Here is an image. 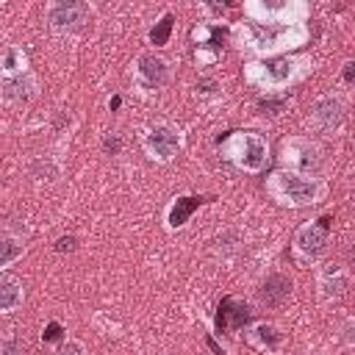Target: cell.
<instances>
[{
  "mask_svg": "<svg viewBox=\"0 0 355 355\" xmlns=\"http://www.w3.org/2000/svg\"><path fill=\"white\" fill-rule=\"evenodd\" d=\"M244 33L250 39L252 50H280V47H297L305 42V28L300 22H247Z\"/></svg>",
  "mask_w": 355,
  "mask_h": 355,
  "instance_id": "obj_1",
  "label": "cell"
},
{
  "mask_svg": "<svg viewBox=\"0 0 355 355\" xmlns=\"http://www.w3.org/2000/svg\"><path fill=\"white\" fill-rule=\"evenodd\" d=\"M269 191L288 205H311L322 197L324 186L319 180H305L300 175H288V172H277L269 180Z\"/></svg>",
  "mask_w": 355,
  "mask_h": 355,
  "instance_id": "obj_2",
  "label": "cell"
},
{
  "mask_svg": "<svg viewBox=\"0 0 355 355\" xmlns=\"http://www.w3.org/2000/svg\"><path fill=\"white\" fill-rule=\"evenodd\" d=\"M225 153L236 166L258 172L266 161V141L258 133H233L225 141Z\"/></svg>",
  "mask_w": 355,
  "mask_h": 355,
  "instance_id": "obj_3",
  "label": "cell"
},
{
  "mask_svg": "<svg viewBox=\"0 0 355 355\" xmlns=\"http://www.w3.org/2000/svg\"><path fill=\"white\" fill-rule=\"evenodd\" d=\"M294 67H297V61H291V58H272V61L250 64L247 80L255 86H286L294 78Z\"/></svg>",
  "mask_w": 355,
  "mask_h": 355,
  "instance_id": "obj_4",
  "label": "cell"
},
{
  "mask_svg": "<svg viewBox=\"0 0 355 355\" xmlns=\"http://www.w3.org/2000/svg\"><path fill=\"white\" fill-rule=\"evenodd\" d=\"M250 316H252V311H250V305L244 300H239V297H222V302L216 305L214 324H216L219 333H236V330H241L250 322Z\"/></svg>",
  "mask_w": 355,
  "mask_h": 355,
  "instance_id": "obj_5",
  "label": "cell"
},
{
  "mask_svg": "<svg viewBox=\"0 0 355 355\" xmlns=\"http://www.w3.org/2000/svg\"><path fill=\"white\" fill-rule=\"evenodd\" d=\"M283 161L297 172H311L319 166V150L305 139H288L283 141Z\"/></svg>",
  "mask_w": 355,
  "mask_h": 355,
  "instance_id": "obj_6",
  "label": "cell"
},
{
  "mask_svg": "<svg viewBox=\"0 0 355 355\" xmlns=\"http://www.w3.org/2000/svg\"><path fill=\"white\" fill-rule=\"evenodd\" d=\"M144 147H147V153H150L153 158L169 161V158L178 153V147H180V136H178L172 128H166V125H155V128L147 130Z\"/></svg>",
  "mask_w": 355,
  "mask_h": 355,
  "instance_id": "obj_7",
  "label": "cell"
},
{
  "mask_svg": "<svg viewBox=\"0 0 355 355\" xmlns=\"http://www.w3.org/2000/svg\"><path fill=\"white\" fill-rule=\"evenodd\" d=\"M50 25L55 31H67V28H78L80 22H86L89 8L83 3H58L50 8Z\"/></svg>",
  "mask_w": 355,
  "mask_h": 355,
  "instance_id": "obj_8",
  "label": "cell"
},
{
  "mask_svg": "<svg viewBox=\"0 0 355 355\" xmlns=\"http://www.w3.org/2000/svg\"><path fill=\"white\" fill-rule=\"evenodd\" d=\"M294 244H297L300 252H305V255H316V252H322L324 244H327V230L319 227V225H305V227H300Z\"/></svg>",
  "mask_w": 355,
  "mask_h": 355,
  "instance_id": "obj_9",
  "label": "cell"
},
{
  "mask_svg": "<svg viewBox=\"0 0 355 355\" xmlns=\"http://www.w3.org/2000/svg\"><path fill=\"white\" fill-rule=\"evenodd\" d=\"M341 116H344V108H341V103H338L336 97H324V100H319L316 108H313V125H319L322 130L336 128V125L341 122Z\"/></svg>",
  "mask_w": 355,
  "mask_h": 355,
  "instance_id": "obj_10",
  "label": "cell"
},
{
  "mask_svg": "<svg viewBox=\"0 0 355 355\" xmlns=\"http://www.w3.org/2000/svg\"><path fill=\"white\" fill-rule=\"evenodd\" d=\"M139 75H141V80L147 86H158V83L166 80V61L153 55V53H147V55L139 58Z\"/></svg>",
  "mask_w": 355,
  "mask_h": 355,
  "instance_id": "obj_11",
  "label": "cell"
},
{
  "mask_svg": "<svg viewBox=\"0 0 355 355\" xmlns=\"http://www.w3.org/2000/svg\"><path fill=\"white\" fill-rule=\"evenodd\" d=\"M200 202H202V197H178V200L172 202L169 214H166L169 227H180V225H186V219L200 208Z\"/></svg>",
  "mask_w": 355,
  "mask_h": 355,
  "instance_id": "obj_12",
  "label": "cell"
},
{
  "mask_svg": "<svg viewBox=\"0 0 355 355\" xmlns=\"http://www.w3.org/2000/svg\"><path fill=\"white\" fill-rule=\"evenodd\" d=\"M288 291H291V280L283 277V275H272V277L263 283V288H261V300H263L266 305H280V302L288 297Z\"/></svg>",
  "mask_w": 355,
  "mask_h": 355,
  "instance_id": "obj_13",
  "label": "cell"
},
{
  "mask_svg": "<svg viewBox=\"0 0 355 355\" xmlns=\"http://www.w3.org/2000/svg\"><path fill=\"white\" fill-rule=\"evenodd\" d=\"M19 302H22V286L11 277L0 280V313L19 308Z\"/></svg>",
  "mask_w": 355,
  "mask_h": 355,
  "instance_id": "obj_14",
  "label": "cell"
},
{
  "mask_svg": "<svg viewBox=\"0 0 355 355\" xmlns=\"http://www.w3.org/2000/svg\"><path fill=\"white\" fill-rule=\"evenodd\" d=\"M252 341H255L261 349L275 352V349L280 347L283 336L277 333V327H275V324H255V330H252Z\"/></svg>",
  "mask_w": 355,
  "mask_h": 355,
  "instance_id": "obj_15",
  "label": "cell"
},
{
  "mask_svg": "<svg viewBox=\"0 0 355 355\" xmlns=\"http://www.w3.org/2000/svg\"><path fill=\"white\" fill-rule=\"evenodd\" d=\"M222 39H225V28H219V25H197L194 28V42H200V47L219 50Z\"/></svg>",
  "mask_w": 355,
  "mask_h": 355,
  "instance_id": "obj_16",
  "label": "cell"
},
{
  "mask_svg": "<svg viewBox=\"0 0 355 355\" xmlns=\"http://www.w3.org/2000/svg\"><path fill=\"white\" fill-rule=\"evenodd\" d=\"M19 255H22V244H19L17 239H11V236L0 233V266H6V263H11V261H17Z\"/></svg>",
  "mask_w": 355,
  "mask_h": 355,
  "instance_id": "obj_17",
  "label": "cell"
},
{
  "mask_svg": "<svg viewBox=\"0 0 355 355\" xmlns=\"http://www.w3.org/2000/svg\"><path fill=\"white\" fill-rule=\"evenodd\" d=\"M28 80L25 78H11V80H3L0 83V92L6 100H25L28 97Z\"/></svg>",
  "mask_w": 355,
  "mask_h": 355,
  "instance_id": "obj_18",
  "label": "cell"
},
{
  "mask_svg": "<svg viewBox=\"0 0 355 355\" xmlns=\"http://www.w3.org/2000/svg\"><path fill=\"white\" fill-rule=\"evenodd\" d=\"M172 22H175L172 14H164L161 22L150 31V42H153V44H166V39H169V33H172Z\"/></svg>",
  "mask_w": 355,
  "mask_h": 355,
  "instance_id": "obj_19",
  "label": "cell"
},
{
  "mask_svg": "<svg viewBox=\"0 0 355 355\" xmlns=\"http://www.w3.org/2000/svg\"><path fill=\"white\" fill-rule=\"evenodd\" d=\"M344 286H347V283H344V277H341V275H336V280H333V275L327 272V275H324V280H322L324 297H330V294H333V297H338V294L344 291Z\"/></svg>",
  "mask_w": 355,
  "mask_h": 355,
  "instance_id": "obj_20",
  "label": "cell"
},
{
  "mask_svg": "<svg viewBox=\"0 0 355 355\" xmlns=\"http://www.w3.org/2000/svg\"><path fill=\"white\" fill-rule=\"evenodd\" d=\"M22 61H25V58H22V53H19V50H8V53H6V58H3V69L14 72V69H19V67H22Z\"/></svg>",
  "mask_w": 355,
  "mask_h": 355,
  "instance_id": "obj_21",
  "label": "cell"
},
{
  "mask_svg": "<svg viewBox=\"0 0 355 355\" xmlns=\"http://www.w3.org/2000/svg\"><path fill=\"white\" fill-rule=\"evenodd\" d=\"M0 355H22L19 341H17V338H6V341L0 344Z\"/></svg>",
  "mask_w": 355,
  "mask_h": 355,
  "instance_id": "obj_22",
  "label": "cell"
},
{
  "mask_svg": "<svg viewBox=\"0 0 355 355\" xmlns=\"http://www.w3.org/2000/svg\"><path fill=\"white\" fill-rule=\"evenodd\" d=\"M61 333H64V327H61L58 322H50V324L44 327L42 338H44V341H55V338H61Z\"/></svg>",
  "mask_w": 355,
  "mask_h": 355,
  "instance_id": "obj_23",
  "label": "cell"
},
{
  "mask_svg": "<svg viewBox=\"0 0 355 355\" xmlns=\"http://www.w3.org/2000/svg\"><path fill=\"white\" fill-rule=\"evenodd\" d=\"M58 355H83V347H80L78 341H67V344L58 349Z\"/></svg>",
  "mask_w": 355,
  "mask_h": 355,
  "instance_id": "obj_24",
  "label": "cell"
},
{
  "mask_svg": "<svg viewBox=\"0 0 355 355\" xmlns=\"http://www.w3.org/2000/svg\"><path fill=\"white\" fill-rule=\"evenodd\" d=\"M55 250H58V252H67V250H75V236H64V239H58V244H55Z\"/></svg>",
  "mask_w": 355,
  "mask_h": 355,
  "instance_id": "obj_25",
  "label": "cell"
},
{
  "mask_svg": "<svg viewBox=\"0 0 355 355\" xmlns=\"http://www.w3.org/2000/svg\"><path fill=\"white\" fill-rule=\"evenodd\" d=\"M286 105V100L280 97V100H261V108H283Z\"/></svg>",
  "mask_w": 355,
  "mask_h": 355,
  "instance_id": "obj_26",
  "label": "cell"
},
{
  "mask_svg": "<svg viewBox=\"0 0 355 355\" xmlns=\"http://www.w3.org/2000/svg\"><path fill=\"white\" fill-rule=\"evenodd\" d=\"M105 150L108 153H116L119 150V139H105Z\"/></svg>",
  "mask_w": 355,
  "mask_h": 355,
  "instance_id": "obj_27",
  "label": "cell"
},
{
  "mask_svg": "<svg viewBox=\"0 0 355 355\" xmlns=\"http://www.w3.org/2000/svg\"><path fill=\"white\" fill-rule=\"evenodd\" d=\"M352 67H355V64H347V69H344V80H352V72H355Z\"/></svg>",
  "mask_w": 355,
  "mask_h": 355,
  "instance_id": "obj_28",
  "label": "cell"
},
{
  "mask_svg": "<svg viewBox=\"0 0 355 355\" xmlns=\"http://www.w3.org/2000/svg\"><path fill=\"white\" fill-rule=\"evenodd\" d=\"M208 347H211V349H214V352H216V355H225V352H222V349H219V347H216V341H214V338H208Z\"/></svg>",
  "mask_w": 355,
  "mask_h": 355,
  "instance_id": "obj_29",
  "label": "cell"
},
{
  "mask_svg": "<svg viewBox=\"0 0 355 355\" xmlns=\"http://www.w3.org/2000/svg\"><path fill=\"white\" fill-rule=\"evenodd\" d=\"M119 103H122L119 97H111V103H108V108H119Z\"/></svg>",
  "mask_w": 355,
  "mask_h": 355,
  "instance_id": "obj_30",
  "label": "cell"
}]
</instances>
